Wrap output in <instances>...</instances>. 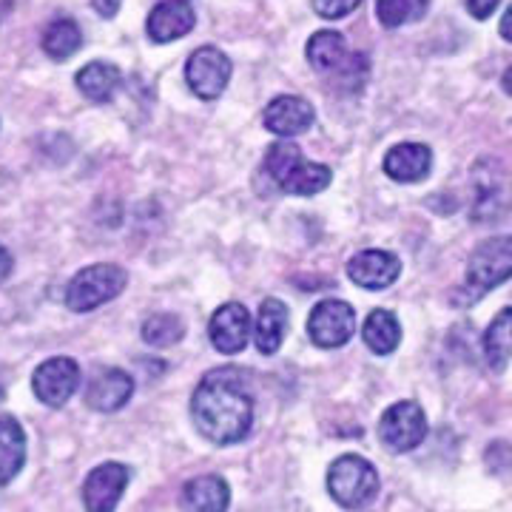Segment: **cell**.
I'll use <instances>...</instances> for the list:
<instances>
[{
	"label": "cell",
	"instance_id": "cell-1",
	"mask_svg": "<svg viewBox=\"0 0 512 512\" xmlns=\"http://www.w3.org/2000/svg\"><path fill=\"white\" fill-rule=\"evenodd\" d=\"M191 416L205 439L237 444L254 427V399L234 370H214L194 390Z\"/></svg>",
	"mask_w": 512,
	"mask_h": 512
},
{
	"label": "cell",
	"instance_id": "cell-2",
	"mask_svg": "<svg viewBox=\"0 0 512 512\" xmlns=\"http://www.w3.org/2000/svg\"><path fill=\"white\" fill-rule=\"evenodd\" d=\"M265 168L285 194H296V197H313V194L325 191L333 180V171L328 165L305 160L302 148L291 140H279L268 148Z\"/></svg>",
	"mask_w": 512,
	"mask_h": 512
},
{
	"label": "cell",
	"instance_id": "cell-3",
	"mask_svg": "<svg viewBox=\"0 0 512 512\" xmlns=\"http://www.w3.org/2000/svg\"><path fill=\"white\" fill-rule=\"evenodd\" d=\"M328 490L345 510H359L379 493V473L367 458L345 453L330 464Z\"/></svg>",
	"mask_w": 512,
	"mask_h": 512
},
{
	"label": "cell",
	"instance_id": "cell-4",
	"mask_svg": "<svg viewBox=\"0 0 512 512\" xmlns=\"http://www.w3.org/2000/svg\"><path fill=\"white\" fill-rule=\"evenodd\" d=\"M128 274L126 268L111 265V262H97L83 271H77L66 288V305L74 313H89L111 299H117L126 288Z\"/></svg>",
	"mask_w": 512,
	"mask_h": 512
},
{
	"label": "cell",
	"instance_id": "cell-5",
	"mask_svg": "<svg viewBox=\"0 0 512 512\" xmlns=\"http://www.w3.org/2000/svg\"><path fill=\"white\" fill-rule=\"evenodd\" d=\"M512 276V237L484 239L467 262V291L484 296Z\"/></svg>",
	"mask_w": 512,
	"mask_h": 512
},
{
	"label": "cell",
	"instance_id": "cell-6",
	"mask_svg": "<svg viewBox=\"0 0 512 512\" xmlns=\"http://www.w3.org/2000/svg\"><path fill=\"white\" fill-rule=\"evenodd\" d=\"M379 439L393 453H410L427 439V416L416 402L390 404L379 421Z\"/></svg>",
	"mask_w": 512,
	"mask_h": 512
},
{
	"label": "cell",
	"instance_id": "cell-7",
	"mask_svg": "<svg viewBox=\"0 0 512 512\" xmlns=\"http://www.w3.org/2000/svg\"><path fill=\"white\" fill-rule=\"evenodd\" d=\"M356 333V311L342 299H322L308 319V336L313 345L333 350L348 345Z\"/></svg>",
	"mask_w": 512,
	"mask_h": 512
},
{
	"label": "cell",
	"instance_id": "cell-8",
	"mask_svg": "<svg viewBox=\"0 0 512 512\" xmlns=\"http://www.w3.org/2000/svg\"><path fill=\"white\" fill-rule=\"evenodd\" d=\"M185 80L202 100H217L231 80V60L217 46H202L185 63Z\"/></svg>",
	"mask_w": 512,
	"mask_h": 512
},
{
	"label": "cell",
	"instance_id": "cell-9",
	"mask_svg": "<svg viewBox=\"0 0 512 512\" xmlns=\"http://www.w3.org/2000/svg\"><path fill=\"white\" fill-rule=\"evenodd\" d=\"M80 384V365L69 356L46 359L32 376V390L46 407H63Z\"/></svg>",
	"mask_w": 512,
	"mask_h": 512
},
{
	"label": "cell",
	"instance_id": "cell-10",
	"mask_svg": "<svg viewBox=\"0 0 512 512\" xmlns=\"http://www.w3.org/2000/svg\"><path fill=\"white\" fill-rule=\"evenodd\" d=\"M131 470L120 461H106L94 467L83 481V504L86 512H114L126 493Z\"/></svg>",
	"mask_w": 512,
	"mask_h": 512
},
{
	"label": "cell",
	"instance_id": "cell-11",
	"mask_svg": "<svg viewBox=\"0 0 512 512\" xmlns=\"http://www.w3.org/2000/svg\"><path fill=\"white\" fill-rule=\"evenodd\" d=\"M208 336L211 345L225 353V356H237L245 350L251 339V313L239 302H228L217 308V313L208 322Z\"/></svg>",
	"mask_w": 512,
	"mask_h": 512
},
{
	"label": "cell",
	"instance_id": "cell-12",
	"mask_svg": "<svg viewBox=\"0 0 512 512\" xmlns=\"http://www.w3.org/2000/svg\"><path fill=\"white\" fill-rule=\"evenodd\" d=\"M402 274V262L399 256L390 254V251H362L348 262V276L365 291H382L390 288Z\"/></svg>",
	"mask_w": 512,
	"mask_h": 512
},
{
	"label": "cell",
	"instance_id": "cell-13",
	"mask_svg": "<svg viewBox=\"0 0 512 512\" xmlns=\"http://www.w3.org/2000/svg\"><path fill=\"white\" fill-rule=\"evenodd\" d=\"M313 106L305 100V97H296V94H279L268 103L265 109V128L274 131L276 137H299L305 134L308 128L313 126Z\"/></svg>",
	"mask_w": 512,
	"mask_h": 512
},
{
	"label": "cell",
	"instance_id": "cell-14",
	"mask_svg": "<svg viewBox=\"0 0 512 512\" xmlns=\"http://www.w3.org/2000/svg\"><path fill=\"white\" fill-rule=\"evenodd\" d=\"M134 396V379L120 367H109L94 373L86 387V404L97 413H114Z\"/></svg>",
	"mask_w": 512,
	"mask_h": 512
},
{
	"label": "cell",
	"instance_id": "cell-15",
	"mask_svg": "<svg viewBox=\"0 0 512 512\" xmlns=\"http://www.w3.org/2000/svg\"><path fill=\"white\" fill-rule=\"evenodd\" d=\"M194 23H197V15L188 0H163L148 15L146 32L154 43H171L177 37L188 35L194 29Z\"/></svg>",
	"mask_w": 512,
	"mask_h": 512
},
{
	"label": "cell",
	"instance_id": "cell-16",
	"mask_svg": "<svg viewBox=\"0 0 512 512\" xmlns=\"http://www.w3.org/2000/svg\"><path fill=\"white\" fill-rule=\"evenodd\" d=\"M433 168V151L421 143H399L384 154V174L396 183H419Z\"/></svg>",
	"mask_w": 512,
	"mask_h": 512
},
{
	"label": "cell",
	"instance_id": "cell-17",
	"mask_svg": "<svg viewBox=\"0 0 512 512\" xmlns=\"http://www.w3.org/2000/svg\"><path fill=\"white\" fill-rule=\"evenodd\" d=\"M490 174L484 171V163L476 165V202H473V217L478 222L498 220L507 208H510V188H507V177L498 174L495 168L498 163H490Z\"/></svg>",
	"mask_w": 512,
	"mask_h": 512
},
{
	"label": "cell",
	"instance_id": "cell-18",
	"mask_svg": "<svg viewBox=\"0 0 512 512\" xmlns=\"http://www.w3.org/2000/svg\"><path fill=\"white\" fill-rule=\"evenodd\" d=\"M285 330H288V308L285 302L279 299H265L259 305V313H256V330H254V342L259 353L265 356H274L276 350L282 348V339H285Z\"/></svg>",
	"mask_w": 512,
	"mask_h": 512
},
{
	"label": "cell",
	"instance_id": "cell-19",
	"mask_svg": "<svg viewBox=\"0 0 512 512\" xmlns=\"http://www.w3.org/2000/svg\"><path fill=\"white\" fill-rule=\"evenodd\" d=\"M183 501L191 512H225L231 504V487L220 476H197L185 484Z\"/></svg>",
	"mask_w": 512,
	"mask_h": 512
},
{
	"label": "cell",
	"instance_id": "cell-20",
	"mask_svg": "<svg viewBox=\"0 0 512 512\" xmlns=\"http://www.w3.org/2000/svg\"><path fill=\"white\" fill-rule=\"evenodd\" d=\"M26 464V433L9 413L0 416V487L9 484Z\"/></svg>",
	"mask_w": 512,
	"mask_h": 512
},
{
	"label": "cell",
	"instance_id": "cell-21",
	"mask_svg": "<svg viewBox=\"0 0 512 512\" xmlns=\"http://www.w3.org/2000/svg\"><path fill=\"white\" fill-rule=\"evenodd\" d=\"M120 80H123L120 69L114 63H103V60L86 63L77 72V77H74L80 94L86 100H92V103H109L111 97L117 94V89H120Z\"/></svg>",
	"mask_w": 512,
	"mask_h": 512
},
{
	"label": "cell",
	"instance_id": "cell-22",
	"mask_svg": "<svg viewBox=\"0 0 512 512\" xmlns=\"http://www.w3.org/2000/svg\"><path fill=\"white\" fill-rule=\"evenodd\" d=\"M305 55H308V60H311V66L316 72L330 74L345 63V57H348V43H345V37L339 35V32L322 29V32H316V35L308 40Z\"/></svg>",
	"mask_w": 512,
	"mask_h": 512
},
{
	"label": "cell",
	"instance_id": "cell-23",
	"mask_svg": "<svg viewBox=\"0 0 512 512\" xmlns=\"http://www.w3.org/2000/svg\"><path fill=\"white\" fill-rule=\"evenodd\" d=\"M362 339H365V345L373 353H379V356H387V353H393V350L399 348V342H402V328H399V319L393 316L390 311H373L365 319V325H362Z\"/></svg>",
	"mask_w": 512,
	"mask_h": 512
},
{
	"label": "cell",
	"instance_id": "cell-24",
	"mask_svg": "<svg viewBox=\"0 0 512 512\" xmlns=\"http://www.w3.org/2000/svg\"><path fill=\"white\" fill-rule=\"evenodd\" d=\"M484 356L493 370H504L512 359V308L495 313L490 328L484 333Z\"/></svg>",
	"mask_w": 512,
	"mask_h": 512
},
{
	"label": "cell",
	"instance_id": "cell-25",
	"mask_svg": "<svg viewBox=\"0 0 512 512\" xmlns=\"http://www.w3.org/2000/svg\"><path fill=\"white\" fill-rule=\"evenodd\" d=\"M40 46L52 60H69L83 46V32L72 18H57L46 26Z\"/></svg>",
	"mask_w": 512,
	"mask_h": 512
},
{
	"label": "cell",
	"instance_id": "cell-26",
	"mask_svg": "<svg viewBox=\"0 0 512 512\" xmlns=\"http://www.w3.org/2000/svg\"><path fill=\"white\" fill-rule=\"evenodd\" d=\"M185 336V322L174 313H154L143 322V342L151 348H171Z\"/></svg>",
	"mask_w": 512,
	"mask_h": 512
},
{
	"label": "cell",
	"instance_id": "cell-27",
	"mask_svg": "<svg viewBox=\"0 0 512 512\" xmlns=\"http://www.w3.org/2000/svg\"><path fill=\"white\" fill-rule=\"evenodd\" d=\"M430 0H376V18L387 29H399L427 15Z\"/></svg>",
	"mask_w": 512,
	"mask_h": 512
},
{
	"label": "cell",
	"instance_id": "cell-28",
	"mask_svg": "<svg viewBox=\"0 0 512 512\" xmlns=\"http://www.w3.org/2000/svg\"><path fill=\"white\" fill-rule=\"evenodd\" d=\"M367 69H370V66H367L365 55H348L345 57V63L330 74H336V83H339L345 92H359V89L365 86Z\"/></svg>",
	"mask_w": 512,
	"mask_h": 512
},
{
	"label": "cell",
	"instance_id": "cell-29",
	"mask_svg": "<svg viewBox=\"0 0 512 512\" xmlns=\"http://www.w3.org/2000/svg\"><path fill=\"white\" fill-rule=\"evenodd\" d=\"M359 6H362V0H313V12L322 20L348 18Z\"/></svg>",
	"mask_w": 512,
	"mask_h": 512
},
{
	"label": "cell",
	"instance_id": "cell-30",
	"mask_svg": "<svg viewBox=\"0 0 512 512\" xmlns=\"http://www.w3.org/2000/svg\"><path fill=\"white\" fill-rule=\"evenodd\" d=\"M501 0H467V12L476 20H487L498 9Z\"/></svg>",
	"mask_w": 512,
	"mask_h": 512
},
{
	"label": "cell",
	"instance_id": "cell-31",
	"mask_svg": "<svg viewBox=\"0 0 512 512\" xmlns=\"http://www.w3.org/2000/svg\"><path fill=\"white\" fill-rule=\"evenodd\" d=\"M92 6L100 18H114L120 12V0H92Z\"/></svg>",
	"mask_w": 512,
	"mask_h": 512
},
{
	"label": "cell",
	"instance_id": "cell-32",
	"mask_svg": "<svg viewBox=\"0 0 512 512\" xmlns=\"http://www.w3.org/2000/svg\"><path fill=\"white\" fill-rule=\"evenodd\" d=\"M12 268H15V262H12V254L0 245V282H6L9 276H12Z\"/></svg>",
	"mask_w": 512,
	"mask_h": 512
},
{
	"label": "cell",
	"instance_id": "cell-33",
	"mask_svg": "<svg viewBox=\"0 0 512 512\" xmlns=\"http://www.w3.org/2000/svg\"><path fill=\"white\" fill-rule=\"evenodd\" d=\"M498 32H501V37H504L507 43H512V3L507 6L504 18H501V26H498Z\"/></svg>",
	"mask_w": 512,
	"mask_h": 512
},
{
	"label": "cell",
	"instance_id": "cell-34",
	"mask_svg": "<svg viewBox=\"0 0 512 512\" xmlns=\"http://www.w3.org/2000/svg\"><path fill=\"white\" fill-rule=\"evenodd\" d=\"M501 86H504V92L512 97V66L504 72V77H501Z\"/></svg>",
	"mask_w": 512,
	"mask_h": 512
}]
</instances>
